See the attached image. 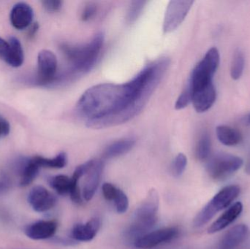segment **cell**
<instances>
[{"instance_id":"cell-1","label":"cell","mask_w":250,"mask_h":249,"mask_svg":"<svg viewBox=\"0 0 250 249\" xmlns=\"http://www.w3.org/2000/svg\"><path fill=\"white\" fill-rule=\"evenodd\" d=\"M104 42V35L100 33L86 45L73 46L64 44L62 45V51L71 64L73 73L83 74L93 67L99 57Z\"/></svg>"},{"instance_id":"cell-2","label":"cell","mask_w":250,"mask_h":249,"mask_svg":"<svg viewBox=\"0 0 250 249\" xmlns=\"http://www.w3.org/2000/svg\"><path fill=\"white\" fill-rule=\"evenodd\" d=\"M160 198L155 190L148 192L146 198L136 209L135 213V222L129 229V234L135 237V241L145 235V232L151 229L157 221Z\"/></svg>"},{"instance_id":"cell-3","label":"cell","mask_w":250,"mask_h":249,"mask_svg":"<svg viewBox=\"0 0 250 249\" xmlns=\"http://www.w3.org/2000/svg\"><path fill=\"white\" fill-rule=\"evenodd\" d=\"M240 192L241 188L238 185H229L222 189L195 216L194 227L199 228L207 225L217 213L230 207Z\"/></svg>"},{"instance_id":"cell-4","label":"cell","mask_w":250,"mask_h":249,"mask_svg":"<svg viewBox=\"0 0 250 249\" xmlns=\"http://www.w3.org/2000/svg\"><path fill=\"white\" fill-rule=\"evenodd\" d=\"M220 52L217 48H211L205 57L192 70L188 84L192 92L213 83V77L220 65Z\"/></svg>"},{"instance_id":"cell-5","label":"cell","mask_w":250,"mask_h":249,"mask_svg":"<svg viewBox=\"0 0 250 249\" xmlns=\"http://www.w3.org/2000/svg\"><path fill=\"white\" fill-rule=\"evenodd\" d=\"M207 161V172L216 181H223L231 176L244 165L242 158L226 153H217Z\"/></svg>"},{"instance_id":"cell-6","label":"cell","mask_w":250,"mask_h":249,"mask_svg":"<svg viewBox=\"0 0 250 249\" xmlns=\"http://www.w3.org/2000/svg\"><path fill=\"white\" fill-rule=\"evenodd\" d=\"M193 1H171L169 2L165 15L163 30L166 33L179 27L189 13Z\"/></svg>"},{"instance_id":"cell-7","label":"cell","mask_w":250,"mask_h":249,"mask_svg":"<svg viewBox=\"0 0 250 249\" xmlns=\"http://www.w3.org/2000/svg\"><path fill=\"white\" fill-rule=\"evenodd\" d=\"M57 70L55 54L48 50L40 51L38 57V80L41 84L54 81Z\"/></svg>"},{"instance_id":"cell-8","label":"cell","mask_w":250,"mask_h":249,"mask_svg":"<svg viewBox=\"0 0 250 249\" xmlns=\"http://www.w3.org/2000/svg\"><path fill=\"white\" fill-rule=\"evenodd\" d=\"M179 230L176 228H163L145 234L135 240L134 245L136 248L150 249L157 247L163 243L169 242L176 238Z\"/></svg>"},{"instance_id":"cell-9","label":"cell","mask_w":250,"mask_h":249,"mask_svg":"<svg viewBox=\"0 0 250 249\" xmlns=\"http://www.w3.org/2000/svg\"><path fill=\"white\" fill-rule=\"evenodd\" d=\"M28 201L35 211L43 213L54 207L57 197L42 186L34 187L29 194Z\"/></svg>"},{"instance_id":"cell-10","label":"cell","mask_w":250,"mask_h":249,"mask_svg":"<svg viewBox=\"0 0 250 249\" xmlns=\"http://www.w3.org/2000/svg\"><path fill=\"white\" fill-rule=\"evenodd\" d=\"M104 168V164L103 161L93 160L92 166L86 172L83 190V197L86 201H89L93 198L99 187Z\"/></svg>"},{"instance_id":"cell-11","label":"cell","mask_w":250,"mask_h":249,"mask_svg":"<svg viewBox=\"0 0 250 249\" xmlns=\"http://www.w3.org/2000/svg\"><path fill=\"white\" fill-rule=\"evenodd\" d=\"M217 92L214 83L192 92V103L198 113H204L214 105Z\"/></svg>"},{"instance_id":"cell-12","label":"cell","mask_w":250,"mask_h":249,"mask_svg":"<svg viewBox=\"0 0 250 249\" xmlns=\"http://www.w3.org/2000/svg\"><path fill=\"white\" fill-rule=\"evenodd\" d=\"M58 224L55 220H41L26 227L25 234L28 238L35 241L48 239L54 236Z\"/></svg>"},{"instance_id":"cell-13","label":"cell","mask_w":250,"mask_h":249,"mask_svg":"<svg viewBox=\"0 0 250 249\" xmlns=\"http://www.w3.org/2000/svg\"><path fill=\"white\" fill-rule=\"evenodd\" d=\"M243 204L237 202L230 206L227 210L208 228V233L214 234L220 232L233 224L242 214Z\"/></svg>"},{"instance_id":"cell-14","label":"cell","mask_w":250,"mask_h":249,"mask_svg":"<svg viewBox=\"0 0 250 249\" xmlns=\"http://www.w3.org/2000/svg\"><path fill=\"white\" fill-rule=\"evenodd\" d=\"M34 12L32 7L24 2L15 4L10 12V22L13 27L21 30L26 29L33 20Z\"/></svg>"},{"instance_id":"cell-15","label":"cell","mask_w":250,"mask_h":249,"mask_svg":"<svg viewBox=\"0 0 250 249\" xmlns=\"http://www.w3.org/2000/svg\"><path fill=\"white\" fill-rule=\"evenodd\" d=\"M249 228L246 225L241 224L229 230L222 238L220 249H235L246 239Z\"/></svg>"},{"instance_id":"cell-16","label":"cell","mask_w":250,"mask_h":249,"mask_svg":"<svg viewBox=\"0 0 250 249\" xmlns=\"http://www.w3.org/2000/svg\"><path fill=\"white\" fill-rule=\"evenodd\" d=\"M101 228V221L98 218L91 219L86 224L76 225L72 230V238L77 241H92L98 233Z\"/></svg>"},{"instance_id":"cell-17","label":"cell","mask_w":250,"mask_h":249,"mask_svg":"<svg viewBox=\"0 0 250 249\" xmlns=\"http://www.w3.org/2000/svg\"><path fill=\"white\" fill-rule=\"evenodd\" d=\"M217 138L222 144L226 146H234L242 142V134L239 130L229 126L220 125L216 129Z\"/></svg>"},{"instance_id":"cell-18","label":"cell","mask_w":250,"mask_h":249,"mask_svg":"<svg viewBox=\"0 0 250 249\" xmlns=\"http://www.w3.org/2000/svg\"><path fill=\"white\" fill-rule=\"evenodd\" d=\"M8 43L10 45V49H9L8 55L5 61L11 67H20L23 64V59H24L21 44L20 41L15 37H10L9 38Z\"/></svg>"},{"instance_id":"cell-19","label":"cell","mask_w":250,"mask_h":249,"mask_svg":"<svg viewBox=\"0 0 250 249\" xmlns=\"http://www.w3.org/2000/svg\"><path fill=\"white\" fill-rule=\"evenodd\" d=\"M135 140L132 139H125L114 142L108 146L104 152V156L108 159L117 157L127 153L133 148Z\"/></svg>"},{"instance_id":"cell-20","label":"cell","mask_w":250,"mask_h":249,"mask_svg":"<svg viewBox=\"0 0 250 249\" xmlns=\"http://www.w3.org/2000/svg\"><path fill=\"white\" fill-rule=\"evenodd\" d=\"M39 170V165L34 161L33 159H30L23 167L21 175L19 185L21 187H26L32 184L38 176Z\"/></svg>"},{"instance_id":"cell-21","label":"cell","mask_w":250,"mask_h":249,"mask_svg":"<svg viewBox=\"0 0 250 249\" xmlns=\"http://www.w3.org/2000/svg\"><path fill=\"white\" fill-rule=\"evenodd\" d=\"M32 159L39 165L40 168L42 167V168L60 169V168H64L67 165V155L64 152L59 153L53 159H48L42 156H35Z\"/></svg>"},{"instance_id":"cell-22","label":"cell","mask_w":250,"mask_h":249,"mask_svg":"<svg viewBox=\"0 0 250 249\" xmlns=\"http://www.w3.org/2000/svg\"><path fill=\"white\" fill-rule=\"evenodd\" d=\"M211 143L209 135L208 133H204L197 145L196 152H195L197 159L201 162L208 160L211 153Z\"/></svg>"},{"instance_id":"cell-23","label":"cell","mask_w":250,"mask_h":249,"mask_svg":"<svg viewBox=\"0 0 250 249\" xmlns=\"http://www.w3.org/2000/svg\"><path fill=\"white\" fill-rule=\"evenodd\" d=\"M50 185L60 195H64L70 192L71 178L64 175L53 177L50 180Z\"/></svg>"},{"instance_id":"cell-24","label":"cell","mask_w":250,"mask_h":249,"mask_svg":"<svg viewBox=\"0 0 250 249\" xmlns=\"http://www.w3.org/2000/svg\"><path fill=\"white\" fill-rule=\"evenodd\" d=\"M245 59L244 54L239 50L235 52L230 68V76L233 80H239L245 70Z\"/></svg>"},{"instance_id":"cell-25","label":"cell","mask_w":250,"mask_h":249,"mask_svg":"<svg viewBox=\"0 0 250 249\" xmlns=\"http://www.w3.org/2000/svg\"><path fill=\"white\" fill-rule=\"evenodd\" d=\"M192 92L189 85L187 84L186 87L181 94L179 97L176 101L175 108L176 110L183 109L186 108L190 102H192Z\"/></svg>"},{"instance_id":"cell-26","label":"cell","mask_w":250,"mask_h":249,"mask_svg":"<svg viewBox=\"0 0 250 249\" xmlns=\"http://www.w3.org/2000/svg\"><path fill=\"white\" fill-rule=\"evenodd\" d=\"M188 165V158L184 153H179L175 158L173 164V173L176 177H179L183 174Z\"/></svg>"},{"instance_id":"cell-27","label":"cell","mask_w":250,"mask_h":249,"mask_svg":"<svg viewBox=\"0 0 250 249\" xmlns=\"http://www.w3.org/2000/svg\"><path fill=\"white\" fill-rule=\"evenodd\" d=\"M115 203L116 209L119 213H125L129 207V200L126 194L121 190H117V195L114 200Z\"/></svg>"},{"instance_id":"cell-28","label":"cell","mask_w":250,"mask_h":249,"mask_svg":"<svg viewBox=\"0 0 250 249\" xmlns=\"http://www.w3.org/2000/svg\"><path fill=\"white\" fill-rule=\"evenodd\" d=\"M144 4H145V1H132L129 10H128L127 16H126V20L128 23H132L138 19V16L141 14Z\"/></svg>"},{"instance_id":"cell-29","label":"cell","mask_w":250,"mask_h":249,"mask_svg":"<svg viewBox=\"0 0 250 249\" xmlns=\"http://www.w3.org/2000/svg\"><path fill=\"white\" fill-rule=\"evenodd\" d=\"M103 194L104 197L107 200H114L117 195V190L118 189L116 188L113 184L109 183H105L103 185Z\"/></svg>"},{"instance_id":"cell-30","label":"cell","mask_w":250,"mask_h":249,"mask_svg":"<svg viewBox=\"0 0 250 249\" xmlns=\"http://www.w3.org/2000/svg\"><path fill=\"white\" fill-rule=\"evenodd\" d=\"M42 4L47 11L54 13V12H57L60 10L62 1H60V0H44L42 1Z\"/></svg>"},{"instance_id":"cell-31","label":"cell","mask_w":250,"mask_h":249,"mask_svg":"<svg viewBox=\"0 0 250 249\" xmlns=\"http://www.w3.org/2000/svg\"><path fill=\"white\" fill-rule=\"evenodd\" d=\"M97 7L95 4L92 3H89V4H86V7L83 9V12L82 14V20H89V19H92L95 13H96Z\"/></svg>"},{"instance_id":"cell-32","label":"cell","mask_w":250,"mask_h":249,"mask_svg":"<svg viewBox=\"0 0 250 249\" xmlns=\"http://www.w3.org/2000/svg\"><path fill=\"white\" fill-rule=\"evenodd\" d=\"M9 49H10V45L8 42L0 37V58L4 60V61L8 55Z\"/></svg>"},{"instance_id":"cell-33","label":"cell","mask_w":250,"mask_h":249,"mask_svg":"<svg viewBox=\"0 0 250 249\" xmlns=\"http://www.w3.org/2000/svg\"><path fill=\"white\" fill-rule=\"evenodd\" d=\"M38 29H39V25H38V23H34V24L31 26L30 29H29L28 37H29V38H33L35 34H36V32H38Z\"/></svg>"},{"instance_id":"cell-34","label":"cell","mask_w":250,"mask_h":249,"mask_svg":"<svg viewBox=\"0 0 250 249\" xmlns=\"http://www.w3.org/2000/svg\"><path fill=\"white\" fill-rule=\"evenodd\" d=\"M242 123L245 124V126H248L250 127V113L249 114L245 115V116L242 118Z\"/></svg>"},{"instance_id":"cell-35","label":"cell","mask_w":250,"mask_h":249,"mask_svg":"<svg viewBox=\"0 0 250 249\" xmlns=\"http://www.w3.org/2000/svg\"><path fill=\"white\" fill-rule=\"evenodd\" d=\"M245 171H246L247 173L250 174V158L249 160H248V163H247Z\"/></svg>"},{"instance_id":"cell-36","label":"cell","mask_w":250,"mask_h":249,"mask_svg":"<svg viewBox=\"0 0 250 249\" xmlns=\"http://www.w3.org/2000/svg\"><path fill=\"white\" fill-rule=\"evenodd\" d=\"M2 134V125H1V118H0V136Z\"/></svg>"},{"instance_id":"cell-37","label":"cell","mask_w":250,"mask_h":249,"mask_svg":"<svg viewBox=\"0 0 250 249\" xmlns=\"http://www.w3.org/2000/svg\"><path fill=\"white\" fill-rule=\"evenodd\" d=\"M3 189H4V184L0 182V192L2 191Z\"/></svg>"}]
</instances>
